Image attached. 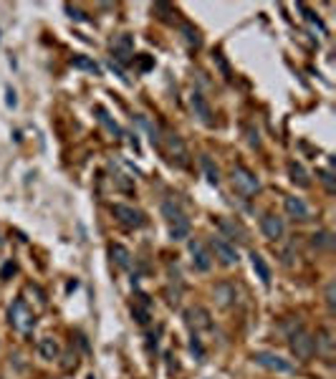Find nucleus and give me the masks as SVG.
Segmentation results:
<instances>
[{
    "instance_id": "obj_9",
    "label": "nucleus",
    "mask_w": 336,
    "mask_h": 379,
    "mask_svg": "<svg viewBox=\"0 0 336 379\" xmlns=\"http://www.w3.org/2000/svg\"><path fill=\"white\" fill-rule=\"evenodd\" d=\"M184 324H187V326L192 329V334H195V336H197L200 331H207V329L212 326L210 314H207V309H202V306H192V309L184 311Z\"/></svg>"
},
{
    "instance_id": "obj_26",
    "label": "nucleus",
    "mask_w": 336,
    "mask_h": 379,
    "mask_svg": "<svg viewBox=\"0 0 336 379\" xmlns=\"http://www.w3.org/2000/svg\"><path fill=\"white\" fill-rule=\"evenodd\" d=\"M200 162H202V170H205L207 182H210V185H217V182H220V170L215 167V162H212L207 155H202V160H200Z\"/></svg>"
},
{
    "instance_id": "obj_5",
    "label": "nucleus",
    "mask_w": 336,
    "mask_h": 379,
    "mask_svg": "<svg viewBox=\"0 0 336 379\" xmlns=\"http://www.w3.org/2000/svg\"><path fill=\"white\" fill-rule=\"evenodd\" d=\"M187 250H190V255H192V268H195V271L207 273V271L212 268V255H210V250L205 248L202 240L192 238V240L187 243Z\"/></svg>"
},
{
    "instance_id": "obj_8",
    "label": "nucleus",
    "mask_w": 336,
    "mask_h": 379,
    "mask_svg": "<svg viewBox=\"0 0 336 379\" xmlns=\"http://www.w3.org/2000/svg\"><path fill=\"white\" fill-rule=\"evenodd\" d=\"M165 149H167V157L177 165V167H184L187 165V147H184V142L177 137V134H167L165 137Z\"/></svg>"
},
{
    "instance_id": "obj_29",
    "label": "nucleus",
    "mask_w": 336,
    "mask_h": 379,
    "mask_svg": "<svg viewBox=\"0 0 336 379\" xmlns=\"http://www.w3.org/2000/svg\"><path fill=\"white\" fill-rule=\"evenodd\" d=\"M316 175H319V180L324 182L326 192H336V185H334V177H331V172H329V170H319Z\"/></svg>"
},
{
    "instance_id": "obj_16",
    "label": "nucleus",
    "mask_w": 336,
    "mask_h": 379,
    "mask_svg": "<svg viewBox=\"0 0 336 379\" xmlns=\"http://www.w3.org/2000/svg\"><path fill=\"white\" fill-rule=\"evenodd\" d=\"M38 354H41L46 362H53V359H58V354H61V347H58V341H56L53 336H43V339L38 341Z\"/></svg>"
},
{
    "instance_id": "obj_34",
    "label": "nucleus",
    "mask_w": 336,
    "mask_h": 379,
    "mask_svg": "<svg viewBox=\"0 0 336 379\" xmlns=\"http://www.w3.org/2000/svg\"><path fill=\"white\" fill-rule=\"evenodd\" d=\"M215 61H217V66L222 68V73L230 76V68H228V63H225V61H222V56H220V53H215Z\"/></svg>"
},
{
    "instance_id": "obj_19",
    "label": "nucleus",
    "mask_w": 336,
    "mask_h": 379,
    "mask_svg": "<svg viewBox=\"0 0 336 379\" xmlns=\"http://www.w3.org/2000/svg\"><path fill=\"white\" fill-rule=\"evenodd\" d=\"M288 175H291L293 185H298V187H309L311 185V180H309V175H306L301 162H288Z\"/></svg>"
},
{
    "instance_id": "obj_13",
    "label": "nucleus",
    "mask_w": 336,
    "mask_h": 379,
    "mask_svg": "<svg viewBox=\"0 0 336 379\" xmlns=\"http://www.w3.org/2000/svg\"><path fill=\"white\" fill-rule=\"evenodd\" d=\"M283 207H286L288 217H293V220H298V222H306V220L311 217V210H309V205H306L301 197H286V200H283Z\"/></svg>"
},
{
    "instance_id": "obj_27",
    "label": "nucleus",
    "mask_w": 336,
    "mask_h": 379,
    "mask_svg": "<svg viewBox=\"0 0 336 379\" xmlns=\"http://www.w3.org/2000/svg\"><path fill=\"white\" fill-rule=\"evenodd\" d=\"M182 33H184V41H187L190 46H195V48L200 46V33H197L190 23H184V25H182Z\"/></svg>"
},
{
    "instance_id": "obj_18",
    "label": "nucleus",
    "mask_w": 336,
    "mask_h": 379,
    "mask_svg": "<svg viewBox=\"0 0 336 379\" xmlns=\"http://www.w3.org/2000/svg\"><path fill=\"white\" fill-rule=\"evenodd\" d=\"M250 265H253V271H255V276L260 278V281H263L266 286L271 283V268H268V263L263 260V255H260V253H250Z\"/></svg>"
},
{
    "instance_id": "obj_3",
    "label": "nucleus",
    "mask_w": 336,
    "mask_h": 379,
    "mask_svg": "<svg viewBox=\"0 0 336 379\" xmlns=\"http://www.w3.org/2000/svg\"><path fill=\"white\" fill-rule=\"evenodd\" d=\"M253 362L258 367H263L268 372H276V374H291L293 372V364L273 352H253Z\"/></svg>"
},
{
    "instance_id": "obj_14",
    "label": "nucleus",
    "mask_w": 336,
    "mask_h": 379,
    "mask_svg": "<svg viewBox=\"0 0 336 379\" xmlns=\"http://www.w3.org/2000/svg\"><path fill=\"white\" fill-rule=\"evenodd\" d=\"M217 227H220V235L225 238L228 243H230V240H240V243L248 240V238H245V230H243L235 220H230V217H220V220H217Z\"/></svg>"
},
{
    "instance_id": "obj_28",
    "label": "nucleus",
    "mask_w": 336,
    "mask_h": 379,
    "mask_svg": "<svg viewBox=\"0 0 336 379\" xmlns=\"http://www.w3.org/2000/svg\"><path fill=\"white\" fill-rule=\"evenodd\" d=\"M331 243H334V240H331V235H329V233H316V235H314V240H311V245H314V248H324V250H329V248H331Z\"/></svg>"
},
{
    "instance_id": "obj_10",
    "label": "nucleus",
    "mask_w": 336,
    "mask_h": 379,
    "mask_svg": "<svg viewBox=\"0 0 336 379\" xmlns=\"http://www.w3.org/2000/svg\"><path fill=\"white\" fill-rule=\"evenodd\" d=\"M111 215L124 227H142L144 225V215L139 210H134L132 205H111Z\"/></svg>"
},
{
    "instance_id": "obj_24",
    "label": "nucleus",
    "mask_w": 336,
    "mask_h": 379,
    "mask_svg": "<svg viewBox=\"0 0 336 379\" xmlns=\"http://www.w3.org/2000/svg\"><path fill=\"white\" fill-rule=\"evenodd\" d=\"M71 66H73V68H81V71H89V73H94V76L101 73V66H99L96 61H91L89 56H73V58H71Z\"/></svg>"
},
{
    "instance_id": "obj_7",
    "label": "nucleus",
    "mask_w": 336,
    "mask_h": 379,
    "mask_svg": "<svg viewBox=\"0 0 336 379\" xmlns=\"http://www.w3.org/2000/svg\"><path fill=\"white\" fill-rule=\"evenodd\" d=\"M212 250H215V258L222 263V265H228V268H230V265H235L238 263V250H235V245L233 243H228L225 238H222V235H212Z\"/></svg>"
},
{
    "instance_id": "obj_33",
    "label": "nucleus",
    "mask_w": 336,
    "mask_h": 379,
    "mask_svg": "<svg viewBox=\"0 0 336 379\" xmlns=\"http://www.w3.org/2000/svg\"><path fill=\"white\" fill-rule=\"evenodd\" d=\"M10 273H15V263H5V265H3V271H0V278L8 281V276H10Z\"/></svg>"
},
{
    "instance_id": "obj_32",
    "label": "nucleus",
    "mask_w": 336,
    "mask_h": 379,
    "mask_svg": "<svg viewBox=\"0 0 336 379\" xmlns=\"http://www.w3.org/2000/svg\"><path fill=\"white\" fill-rule=\"evenodd\" d=\"M137 61H139V68H142V71H149V68H152V66H155V61H152V58H149V56H139Z\"/></svg>"
},
{
    "instance_id": "obj_21",
    "label": "nucleus",
    "mask_w": 336,
    "mask_h": 379,
    "mask_svg": "<svg viewBox=\"0 0 336 379\" xmlns=\"http://www.w3.org/2000/svg\"><path fill=\"white\" fill-rule=\"evenodd\" d=\"M109 253H111V258H114V263L119 265V268H129V265H132V253H129L124 245L114 243V245L109 248Z\"/></svg>"
},
{
    "instance_id": "obj_6",
    "label": "nucleus",
    "mask_w": 336,
    "mask_h": 379,
    "mask_svg": "<svg viewBox=\"0 0 336 379\" xmlns=\"http://www.w3.org/2000/svg\"><path fill=\"white\" fill-rule=\"evenodd\" d=\"M134 56V38L129 33H122V35H114L111 41V61H119V63H129Z\"/></svg>"
},
{
    "instance_id": "obj_35",
    "label": "nucleus",
    "mask_w": 336,
    "mask_h": 379,
    "mask_svg": "<svg viewBox=\"0 0 336 379\" xmlns=\"http://www.w3.org/2000/svg\"><path fill=\"white\" fill-rule=\"evenodd\" d=\"M248 137H250V144H253V147H258V144H260V139H258V132L248 129Z\"/></svg>"
},
{
    "instance_id": "obj_15",
    "label": "nucleus",
    "mask_w": 336,
    "mask_h": 379,
    "mask_svg": "<svg viewBox=\"0 0 336 379\" xmlns=\"http://www.w3.org/2000/svg\"><path fill=\"white\" fill-rule=\"evenodd\" d=\"M190 106H192V114L202 122V124H212V111H210V104L205 101V96L202 94H192L190 96Z\"/></svg>"
},
{
    "instance_id": "obj_25",
    "label": "nucleus",
    "mask_w": 336,
    "mask_h": 379,
    "mask_svg": "<svg viewBox=\"0 0 336 379\" xmlns=\"http://www.w3.org/2000/svg\"><path fill=\"white\" fill-rule=\"evenodd\" d=\"M94 111H96V117H99V122H101V124H104V127H106V129H109L111 134H117V137H122V127H119V124H117L114 119H111V117H109V114H106V109H104V106H96Z\"/></svg>"
},
{
    "instance_id": "obj_30",
    "label": "nucleus",
    "mask_w": 336,
    "mask_h": 379,
    "mask_svg": "<svg viewBox=\"0 0 336 379\" xmlns=\"http://www.w3.org/2000/svg\"><path fill=\"white\" fill-rule=\"evenodd\" d=\"M334 291H336V283H334V281H329V283H326V293H324V298H326V306H329L331 311H334V306H336Z\"/></svg>"
},
{
    "instance_id": "obj_12",
    "label": "nucleus",
    "mask_w": 336,
    "mask_h": 379,
    "mask_svg": "<svg viewBox=\"0 0 336 379\" xmlns=\"http://www.w3.org/2000/svg\"><path fill=\"white\" fill-rule=\"evenodd\" d=\"M212 298H215V303H217L220 309H228V306H233V303H235L238 291H235V286H233L230 281H220V283H215V288H212Z\"/></svg>"
},
{
    "instance_id": "obj_31",
    "label": "nucleus",
    "mask_w": 336,
    "mask_h": 379,
    "mask_svg": "<svg viewBox=\"0 0 336 379\" xmlns=\"http://www.w3.org/2000/svg\"><path fill=\"white\" fill-rule=\"evenodd\" d=\"M190 352L195 354V359H197V362H202L205 352H202V344H200V339H197V336H192V339H190Z\"/></svg>"
},
{
    "instance_id": "obj_17",
    "label": "nucleus",
    "mask_w": 336,
    "mask_h": 379,
    "mask_svg": "<svg viewBox=\"0 0 336 379\" xmlns=\"http://www.w3.org/2000/svg\"><path fill=\"white\" fill-rule=\"evenodd\" d=\"M314 344L324 357H334V334H331V329H321L314 339Z\"/></svg>"
},
{
    "instance_id": "obj_22",
    "label": "nucleus",
    "mask_w": 336,
    "mask_h": 379,
    "mask_svg": "<svg viewBox=\"0 0 336 379\" xmlns=\"http://www.w3.org/2000/svg\"><path fill=\"white\" fill-rule=\"evenodd\" d=\"M169 238H172V240L190 238V220L182 217V220H177V222H169Z\"/></svg>"
},
{
    "instance_id": "obj_2",
    "label": "nucleus",
    "mask_w": 336,
    "mask_h": 379,
    "mask_svg": "<svg viewBox=\"0 0 336 379\" xmlns=\"http://www.w3.org/2000/svg\"><path fill=\"white\" fill-rule=\"evenodd\" d=\"M288 339H291V354H293L296 359H301V362H309V359L314 357V352H316V344H314V336H311L309 331L298 329V331H293Z\"/></svg>"
},
{
    "instance_id": "obj_23",
    "label": "nucleus",
    "mask_w": 336,
    "mask_h": 379,
    "mask_svg": "<svg viewBox=\"0 0 336 379\" xmlns=\"http://www.w3.org/2000/svg\"><path fill=\"white\" fill-rule=\"evenodd\" d=\"M162 215H165L167 222H177V220H182V217H187L174 200H165V202H162Z\"/></svg>"
},
{
    "instance_id": "obj_20",
    "label": "nucleus",
    "mask_w": 336,
    "mask_h": 379,
    "mask_svg": "<svg viewBox=\"0 0 336 379\" xmlns=\"http://www.w3.org/2000/svg\"><path fill=\"white\" fill-rule=\"evenodd\" d=\"M142 301L139 303H134L132 306V316H134V321L137 324H149V319H152V314H149V301H147V296H139Z\"/></svg>"
},
{
    "instance_id": "obj_11",
    "label": "nucleus",
    "mask_w": 336,
    "mask_h": 379,
    "mask_svg": "<svg viewBox=\"0 0 336 379\" xmlns=\"http://www.w3.org/2000/svg\"><path fill=\"white\" fill-rule=\"evenodd\" d=\"M260 230L268 240H281L283 233H286V225H283V217H278L276 212H266L260 217Z\"/></svg>"
},
{
    "instance_id": "obj_1",
    "label": "nucleus",
    "mask_w": 336,
    "mask_h": 379,
    "mask_svg": "<svg viewBox=\"0 0 336 379\" xmlns=\"http://www.w3.org/2000/svg\"><path fill=\"white\" fill-rule=\"evenodd\" d=\"M8 321H10V326H13L15 331L30 334L33 326H35V314L28 309V303H25L23 298H15V301L10 303V309H8Z\"/></svg>"
},
{
    "instance_id": "obj_36",
    "label": "nucleus",
    "mask_w": 336,
    "mask_h": 379,
    "mask_svg": "<svg viewBox=\"0 0 336 379\" xmlns=\"http://www.w3.org/2000/svg\"><path fill=\"white\" fill-rule=\"evenodd\" d=\"M8 106H15V91L8 89Z\"/></svg>"
},
{
    "instance_id": "obj_4",
    "label": "nucleus",
    "mask_w": 336,
    "mask_h": 379,
    "mask_svg": "<svg viewBox=\"0 0 336 379\" xmlns=\"http://www.w3.org/2000/svg\"><path fill=\"white\" fill-rule=\"evenodd\" d=\"M233 187L238 190V192H243V195H255L260 190V182H258V177L248 167L235 165L233 167Z\"/></svg>"
}]
</instances>
